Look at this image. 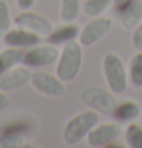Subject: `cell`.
<instances>
[{
	"mask_svg": "<svg viewBox=\"0 0 142 148\" xmlns=\"http://www.w3.org/2000/svg\"><path fill=\"white\" fill-rule=\"evenodd\" d=\"M8 107H9V98L5 92L0 90V112L6 110Z\"/></svg>",
	"mask_w": 142,
	"mask_h": 148,
	"instance_id": "24",
	"label": "cell"
},
{
	"mask_svg": "<svg viewBox=\"0 0 142 148\" xmlns=\"http://www.w3.org/2000/svg\"><path fill=\"white\" fill-rule=\"evenodd\" d=\"M60 57V49L57 45H35L25 51L23 57V64L28 67H45L51 66L58 61Z\"/></svg>",
	"mask_w": 142,
	"mask_h": 148,
	"instance_id": "7",
	"label": "cell"
},
{
	"mask_svg": "<svg viewBox=\"0 0 142 148\" xmlns=\"http://www.w3.org/2000/svg\"><path fill=\"white\" fill-rule=\"evenodd\" d=\"M141 107L136 101L132 99H127V101H122V102H118V107L115 108L113 112V116L118 122H124V124H130V122H134L138 118H141Z\"/></svg>",
	"mask_w": 142,
	"mask_h": 148,
	"instance_id": "13",
	"label": "cell"
},
{
	"mask_svg": "<svg viewBox=\"0 0 142 148\" xmlns=\"http://www.w3.org/2000/svg\"><path fill=\"white\" fill-rule=\"evenodd\" d=\"M113 21L107 17H93L80 29L78 41L83 47H92L99 43L112 29Z\"/></svg>",
	"mask_w": 142,
	"mask_h": 148,
	"instance_id": "5",
	"label": "cell"
},
{
	"mask_svg": "<svg viewBox=\"0 0 142 148\" xmlns=\"http://www.w3.org/2000/svg\"><path fill=\"white\" fill-rule=\"evenodd\" d=\"M132 46L134 51H142V21L133 29L132 34Z\"/></svg>",
	"mask_w": 142,
	"mask_h": 148,
	"instance_id": "22",
	"label": "cell"
},
{
	"mask_svg": "<svg viewBox=\"0 0 142 148\" xmlns=\"http://www.w3.org/2000/svg\"><path fill=\"white\" fill-rule=\"evenodd\" d=\"M78 34H80V28L75 23H64L63 26L54 29L52 34L47 38H49V43H52V45H64V43L70 40L78 38Z\"/></svg>",
	"mask_w": 142,
	"mask_h": 148,
	"instance_id": "15",
	"label": "cell"
},
{
	"mask_svg": "<svg viewBox=\"0 0 142 148\" xmlns=\"http://www.w3.org/2000/svg\"><path fill=\"white\" fill-rule=\"evenodd\" d=\"M83 66V46L80 41L70 40L64 43L57 61V76L64 83H72L78 76Z\"/></svg>",
	"mask_w": 142,
	"mask_h": 148,
	"instance_id": "1",
	"label": "cell"
},
{
	"mask_svg": "<svg viewBox=\"0 0 142 148\" xmlns=\"http://www.w3.org/2000/svg\"><path fill=\"white\" fill-rule=\"evenodd\" d=\"M14 25L17 28L21 29H28L31 32H35V34L41 35V37H49L52 34V31L55 29L54 28V23L49 18H46L45 15L34 12L31 9H23L14 17Z\"/></svg>",
	"mask_w": 142,
	"mask_h": 148,
	"instance_id": "6",
	"label": "cell"
},
{
	"mask_svg": "<svg viewBox=\"0 0 142 148\" xmlns=\"http://www.w3.org/2000/svg\"><path fill=\"white\" fill-rule=\"evenodd\" d=\"M141 118H142V113H141Z\"/></svg>",
	"mask_w": 142,
	"mask_h": 148,
	"instance_id": "26",
	"label": "cell"
},
{
	"mask_svg": "<svg viewBox=\"0 0 142 148\" xmlns=\"http://www.w3.org/2000/svg\"><path fill=\"white\" fill-rule=\"evenodd\" d=\"M112 5H113V0H84L81 8H83V14L86 17L93 18L102 15Z\"/></svg>",
	"mask_w": 142,
	"mask_h": 148,
	"instance_id": "18",
	"label": "cell"
},
{
	"mask_svg": "<svg viewBox=\"0 0 142 148\" xmlns=\"http://www.w3.org/2000/svg\"><path fill=\"white\" fill-rule=\"evenodd\" d=\"M14 18H11V11L5 0H0V37H3L11 29V25L14 23Z\"/></svg>",
	"mask_w": 142,
	"mask_h": 148,
	"instance_id": "20",
	"label": "cell"
},
{
	"mask_svg": "<svg viewBox=\"0 0 142 148\" xmlns=\"http://www.w3.org/2000/svg\"><path fill=\"white\" fill-rule=\"evenodd\" d=\"M31 75L28 66L25 67H12L6 72L0 73V90L2 92H11L17 90L20 87H25L31 83Z\"/></svg>",
	"mask_w": 142,
	"mask_h": 148,
	"instance_id": "10",
	"label": "cell"
},
{
	"mask_svg": "<svg viewBox=\"0 0 142 148\" xmlns=\"http://www.w3.org/2000/svg\"><path fill=\"white\" fill-rule=\"evenodd\" d=\"M37 0H17V6L20 8V11L23 9H32V6L35 5Z\"/></svg>",
	"mask_w": 142,
	"mask_h": 148,
	"instance_id": "23",
	"label": "cell"
},
{
	"mask_svg": "<svg viewBox=\"0 0 142 148\" xmlns=\"http://www.w3.org/2000/svg\"><path fill=\"white\" fill-rule=\"evenodd\" d=\"M128 81L136 89H142V51H136V53L130 58Z\"/></svg>",
	"mask_w": 142,
	"mask_h": 148,
	"instance_id": "16",
	"label": "cell"
},
{
	"mask_svg": "<svg viewBox=\"0 0 142 148\" xmlns=\"http://www.w3.org/2000/svg\"><path fill=\"white\" fill-rule=\"evenodd\" d=\"M121 133H122V128H121V124H119L118 121L96 124L86 138L87 145L92 147V148L107 147L108 144H113L115 140H118Z\"/></svg>",
	"mask_w": 142,
	"mask_h": 148,
	"instance_id": "9",
	"label": "cell"
},
{
	"mask_svg": "<svg viewBox=\"0 0 142 148\" xmlns=\"http://www.w3.org/2000/svg\"><path fill=\"white\" fill-rule=\"evenodd\" d=\"M81 101L87 108L98 112L99 114H113L115 108L118 107V101L115 93L110 90L101 89L98 86H87L81 92Z\"/></svg>",
	"mask_w": 142,
	"mask_h": 148,
	"instance_id": "4",
	"label": "cell"
},
{
	"mask_svg": "<svg viewBox=\"0 0 142 148\" xmlns=\"http://www.w3.org/2000/svg\"><path fill=\"white\" fill-rule=\"evenodd\" d=\"M102 73L108 90L115 95H121L128 86V70L121 57L115 52H107L102 58Z\"/></svg>",
	"mask_w": 142,
	"mask_h": 148,
	"instance_id": "3",
	"label": "cell"
},
{
	"mask_svg": "<svg viewBox=\"0 0 142 148\" xmlns=\"http://www.w3.org/2000/svg\"><path fill=\"white\" fill-rule=\"evenodd\" d=\"M3 43L6 46H12V47H20V49H26V47H32L41 43V35L31 32L28 29H21V28H15V29H9L3 37Z\"/></svg>",
	"mask_w": 142,
	"mask_h": 148,
	"instance_id": "11",
	"label": "cell"
},
{
	"mask_svg": "<svg viewBox=\"0 0 142 148\" xmlns=\"http://www.w3.org/2000/svg\"><path fill=\"white\" fill-rule=\"evenodd\" d=\"M29 84L35 92H38L43 96L57 98L64 93V81H61L57 75L45 72V70L32 72Z\"/></svg>",
	"mask_w": 142,
	"mask_h": 148,
	"instance_id": "8",
	"label": "cell"
},
{
	"mask_svg": "<svg viewBox=\"0 0 142 148\" xmlns=\"http://www.w3.org/2000/svg\"><path fill=\"white\" fill-rule=\"evenodd\" d=\"M23 57H25L23 49L6 46V49H3L0 52V73L6 72V70L15 67L17 64L23 63Z\"/></svg>",
	"mask_w": 142,
	"mask_h": 148,
	"instance_id": "14",
	"label": "cell"
},
{
	"mask_svg": "<svg viewBox=\"0 0 142 148\" xmlns=\"http://www.w3.org/2000/svg\"><path fill=\"white\" fill-rule=\"evenodd\" d=\"M125 144L130 148H142V125L130 122L124 131Z\"/></svg>",
	"mask_w": 142,
	"mask_h": 148,
	"instance_id": "19",
	"label": "cell"
},
{
	"mask_svg": "<svg viewBox=\"0 0 142 148\" xmlns=\"http://www.w3.org/2000/svg\"><path fill=\"white\" fill-rule=\"evenodd\" d=\"M81 3L80 0H61L60 6V18L63 23H75L80 17Z\"/></svg>",
	"mask_w": 142,
	"mask_h": 148,
	"instance_id": "17",
	"label": "cell"
},
{
	"mask_svg": "<svg viewBox=\"0 0 142 148\" xmlns=\"http://www.w3.org/2000/svg\"><path fill=\"white\" fill-rule=\"evenodd\" d=\"M119 21L125 31H133L142 21V0H128L121 9H118Z\"/></svg>",
	"mask_w": 142,
	"mask_h": 148,
	"instance_id": "12",
	"label": "cell"
},
{
	"mask_svg": "<svg viewBox=\"0 0 142 148\" xmlns=\"http://www.w3.org/2000/svg\"><path fill=\"white\" fill-rule=\"evenodd\" d=\"M96 124H99V113L98 112L89 108V110L76 113L64 125L63 140L70 147L78 145L81 140L87 138V134Z\"/></svg>",
	"mask_w": 142,
	"mask_h": 148,
	"instance_id": "2",
	"label": "cell"
},
{
	"mask_svg": "<svg viewBox=\"0 0 142 148\" xmlns=\"http://www.w3.org/2000/svg\"><path fill=\"white\" fill-rule=\"evenodd\" d=\"M127 2H128V0H113V6L116 8V11H118V9H121Z\"/></svg>",
	"mask_w": 142,
	"mask_h": 148,
	"instance_id": "25",
	"label": "cell"
},
{
	"mask_svg": "<svg viewBox=\"0 0 142 148\" xmlns=\"http://www.w3.org/2000/svg\"><path fill=\"white\" fill-rule=\"evenodd\" d=\"M23 136L20 133H2L0 134V148H20L23 147Z\"/></svg>",
	"mask_w": 142,
	"mask_h": 148,
	"instance_id": "21",
	"label": "cell"
}]
</instances>
